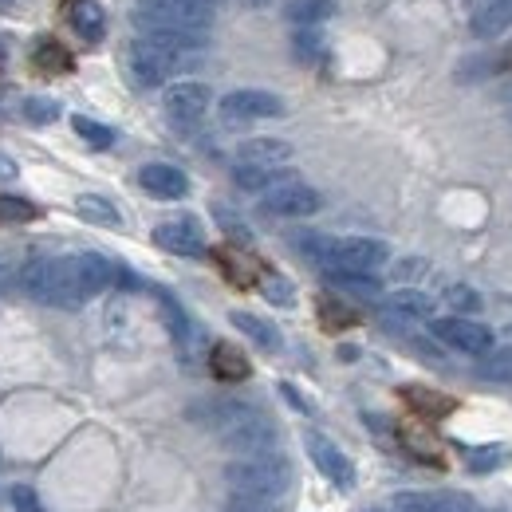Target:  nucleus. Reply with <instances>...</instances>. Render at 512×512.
Segmentation results:
<instances>
[{
    "label": "nucleus",
    "mask_w": 512,
    "mask_h": 512,
    "mask_svg": "<svg viewBox=\"0 0 512 512\" xmlns=\"http://www.w3.org/2000/svg\"><path fill=\"white\" fill-rule=\"evenodd\" d=\"M32 64L40 67L44 75H64V71L75 67V60H71V52H67L64 44H56V40H40V44L32 48Z\"/></svg>",
    "instance_id": "obj_27"
},
{
    "label": "nucleus",
    "mask_w": 512,
    "mask_h": 512,
    "mask_svg": "<svg viewBox=\"0 0 512 512\" xmlns=\"http://www.w3.org/2000/svg\"><path fill=\"white\" fill-rule=\"evenodd\" d=\"M217 264H221V272L233 280V284H253L256 280V260H249V256L241 253V249H217Z\"/></svg>",
    "instance_id": "obj_31"
},
{
    "label": "nucleus",
    "mask_w": 512,
    "mask_h": 512,
    "mask_svg": "<svg viewBox=\"0 0 512 512\" xmlns=\"http://www.w3.org/2000/svg\"><path fill=\"white\" fill-rule=\"evenodd\" d=\"M8 4H12V0H0V8H8Z\"/></svg>",
    "instance_id": "obj_49"
},
{
    "label": "nucleus",
    "mask_w": 512,
    "mask_h": 512,
    "mask_svg": "<svg viewBox=\"0 0 512 512\" xmlns=\"http://www.w3.org/2000/svg\"><path fill=\"white\" fill-rule=\"evenodd\" d=\"M477 375L485 383H505L512 386V351L509 347H497V351H485L481 363H477Z\"/></svg>",
    "instance_id": "obj_32"
},
{
    "label": "nucleus",
    "mask_w": 512,
    "mask_h": 512,
    "mask_svg": "<svg viewBox=\"0 0 512 512\" xmlns=\"http://www.w3.org/2000/svg\"><path fill=\"white\" fill-rule=\"evenodd\" d=\"M320 323L327 327V331H339V327H351V323H359V316H355L347 304H339V300L323 296V300H320Z\"/></svg>",
    "instance_id": "obj_38"
},
{
    "label": "nucleus",
    "mask_w": 512,
    "mask_h": 512,
    "mask_svg": "<svg viewBox=\"0 0 512 512\" xmlns=\"http://www.w3.org/2000/svg\"><path fill=\"white\" fill-rule=\"evenodd\" d=\"M20 174V166H16V158L12 154H0V182H12Z\"/></svg>",
    "instance_id": "obj_47"
},
{
    "label": "nucleus",
    "mask_w": 512,
    "mask_h": 512,
    "mask_svg": "<svg viewBox=\"0 0 512 512\" xmlns=\"http://www.w3.org/2000/svg\"><path fill=\"white\" fill-rule=\"evenodd\" d=\"M398 442H402L406 453H414L418 461L442 465V449H438V442H434L426 430H418V426H402V430H398Z\"/></svg>",
    "instance_id": "obj_29"
},
{
    "label": "nucleus",
    "mask_w": 512,
    "mask_h": 512,
    "mask_svg": "<svg viewBox=\"0 0 512 512\" xmlns=\"http://www.w3.org/2000/svg\"><path fill=\"white\" fill-rule=\"evenodd\" d=\"M260 292H264V300L276 304V308H292V304H296V284H292L288 276H280V272H264V276H260Z\"/></svg>",
    "instance_id": "obj_33"
},
{
    "label": "nucleus",
    "mask_w": 512,
    "mask_h": 512,
    "mask_svg": "<svg viewBox=\"0 0 512 512\" xmlns=\"http://www.w3.org/2000/svg\"><path fill=\"white\" fill-rule=\"evenodd\" d=\"M509 99H512V91H509Z\"/></svg>",
    "instance_id": "obj_53"
},
{
    "label": "nucleus",
    "mask_w": 512,
    "mask_h": 512,
    "mask_svg": "<svg viewBox=\"0 0 512 512\" xmlns=\"http://www.w3.org/2000/svg\"><path fill=\"white\" fill-rule=\"evenodd\" d=\"M418 272H426V260H402V264L394 268L398 280H402V276H418Z\"/></svg>",
    "instance_id": "obj_46"
},
{
    "label": "nucleus",
    "mask_w": 512,
    "mask_h": 512,
    "mask_svg": "<svg viewBox=\"0 0 512 512\" xmlns=\"http://www.w3.org/2000/svg\"><path fill=\"white\" fill-rule=\"evenodd\" d=\"M284 16H288L296 28H316V24L335 16V0H292V4L284 8Z\"/></svg>",
    "instance_id": "obj_26"
},
{
    "label": "nucleus",
    "mask_w": 512,
    "mask_h": 512,
    "mask_svg": "<svg viewBox=\"0 0 512 512\" xmlns=\"http://www.w3.org/2000/svg\"><path fill=\"white\" fill-rule=\"evenodd\" d=\"M280 394H284V398H288V402H292L300 414H316V406H312V402H308V398H304V394H300L292 383H280Z\"/></svg>",
    "instance_id": "obj_45"
},
{
    "label": "nucleus",
    "mask_w": 512,
    "mask_h": 512,
    "mask_svg": "<svg viewBox=\"0 0 512 512\" xmlns=\"http://www.w3.org/2000/svg\"><path fill=\"white\" fill-rule=\"evenodd\" d=\"M280 115H284V99L272 95V91L245 87V91H229L221 99V119L225 123H256V119H280Z\"/></svg>",
    "instance_id": "obj_10"
},
{
    "label": "nucleus",
    "mask_w": 512,
    "mask_h": 512,
    "mask_svg": "<svg viewBox=\"0 0 512 512\" xmlns=\"http://www.w3.org/2000/svg\"><path fill=\"white\" fill-rule=\"evenodd\" d=\"M509 28H512V0H485V4H477L473 20H469V32L477 40H497Z\"/></svg>",
    "instance_id": "obj_17"
},
{
    "label": "nucleus",
    "mask_w": 512,
    "mask_h": 512,
    "mask_svg": "<svg viewBox=\"0 0 512 512\" xmlns=\"http://www.w3.org/2000/svg\"><path fill=\"white\" fill-rule=\"evenodd\" d=\"M154 296H158V304H162V316H166V327H170L174 343H178V347H190L193 323H190V316L182 312V304H178L170 292H158V288H154Z\"/></svg>",
    "instance_id": "obj_28"
},
{
    "label": "nucleus",
    "mask_w": 512,
    "mask_h": 512,
    "mask_svg": "<svg viewBox=\"0 0 512 512\" xmlns=\"http://www.w3.org/2000/svg\"><path fill=\"white\" fill-rule=\"evenodd\" d=\"M190 60L193 56H182V52H174V48L150 40V36H138L123 48V71H127L130 87H138V91L162 87L174 71H182Z\"/></svg>",
    "instance_id": "obj_4"
},
{
    "label": "nucleus",
    "mask_w": 512,
    "mask_h": 512,
    "mask_svg": "<svg viewBox=\"0 0 512 512\" xmlns=\"http://www.w3.org/2000/svg\"><path fill=\"white\" fill-rule=\"evenodd\" d=\"M383 308L398 320H434V300L414 292V288H398L383 300Z\"/></svg>",
    "instance_id": "obj_21"
},
{
    "label": "nucleus",
    "mask_w": 512,
    "mask_h": 512,
    "mask_svg": "<svg viewBox=\"0 0 512 512\" xmlns=\"http://www.w3.org/2000/svg\"><path fill=\"white\" fill-rule=\"evenodd\" d=\"M190 418L197 426H205L217 442L233 453H268L280 442L276 422L256 410L253 402H237V398H213V402H197L190 406Z\"/></svg>",
    "instance_id": "obj_1"
},
{
    "label": "nucleus",
    "mask_w": 512,
    "mask_h": 512,
    "mask_svg": "<svg viewBox=\"0 0 512 512\" xmlns=\"http://www.w3.org/2000/svg\"><path fill=\"white\" fill-rule=\"evenodd\" d=\"M390 260V245L379 237H343L331 241V256L323 268H355V272H379Z\"/></svg>",
    "instance_id": "obj_8"
},
{
    "label": "nucleus",
    "mask_w": 512,
    "mask_h": 512,
    "mask_svg": "<svg viewBox=\"0 0 512 512\" xmlns=\"http://www.w3.org/2000/svg\"><path fill=\"white\" fill-rule=\"evenodd\" d=\"M434 512H481L465 493H434Z\"/></svg>",
    "instance_id": "obj_41"
},
{
    "label": "nucleus",
    "mask_w": 512,
    "mask_h": 512,
    "mask_svg": "<svg viewBox=\"0 0 512 512\" xmlns=\"http://www.w3.org/2000/svg\"><path fill=\"white\" fill-rule=\"evenodd\" d=\"M71 130L87 142V146H95V150H107L111 142H115V130L107 127V123H95V119H87V115H75L71 119Z\"/></svg>",
    "instance_id": "obj_35"
},
{
    "label": "nucleus",
    "mask_w": 512,
    "mask_h": 512,
    "mask_svg": "<svg viewBox=\"0 0 512 512\" xmlns=\"http://www.w3.org/2000/svg\"><path fill=\"white\" fill-rule=\"evenodd\" d=\"M8 501H12L16 512H48L44 501L36 497V489H28V485H12V489H8Z\"/></svg>",
    "instance_id": "obj_40"
},
{
    "label": "nucleus",
    "mask_w": 512,
    "mask_h": 512,
    "mask_svg": "<svg viewBox=\"0 0 512 512\" xmlns=\"http://www.w3.org/2000/svg\"><path fill=\"white\" fill-rule=\"evenodd\" d=\"M213 221L221 225V233H225L233 245H241V249H249V245H253V229L245 225V217H241L237 209H229V205H221V201H217V205H213Z\"/></svg>",
    "instance_id": "obj_30"
},
{
    "label": "nucleus",
    "mask_w": 512,
    "mask_h": 512,
    "mask_svg": "<svg viewBox=\"0 0 512 512\" xmlns=\"http://www.w3.org/2000/svg\"><path fill=\"white\" fill-rule=\"evenodd\" d=\"M394 512H434V497H426V493H398L394 497Z\"/></svg>",
    "instance_id": "obj_43"
},
{
    "label": "nucleus",
    "mask_w": 512,
    "mask_h": 512,
    "mask_svg": "<svg viewBox=\"0 0 512 512\" xmlns=\"http://www.w3.org/2000/svg\"><path fill=\"white\" fill-rule=\"evenodd\" d=\"M75 213H79L83 221H91V225H103V229H119V225H123V213L115 209V201H107V197H99V193L75 197Z\"/></svg>",
    "instance_id": "obj_23"
},
{
    "label": "nucleus",
    "mask_w": 512,
    "mask_h": 512,
    "mask_svg": "<svg viewBox=\"0 0 512 512\" xmlns=\"http://www.w3.org/2000/svg\"><path fill=\"white\" fill-rule=\"evenodd\" d=\"M304 446H308V457L316 461V469H320L335 489H351V485H355V465H351V457L335 446L331 438H323V434L312 430V434L304 438Z\"/></svg>",
    "instance_id": "obj_11"
},
{
    "label": "nucleus",
    "mask_w": 512,
    "mask_h": 512,
    "mask_svg": "<svg viewBox=\"0 0 512 512\" xmlns=\"http://www.w3.org/2000/svg\"><path fill=\"white\" fill-rule=\"evenodd\" d=\"M320 48H323V40L316 28H300V32H296V56H300V60H316Z\"/></svg>",
    "instance_id": "obj_42"
},
{
    "label": "nucleus",
    "mask_w": 512,
    "mask_h": 512,
    "mask_svg": "<svg viewBox=\"0 0 512 512\" xmlns=\"http://www.w3.org/2000/svg\"><path fill=\"white\" fill-rule=\"evenodd\" d=\"M398 394H402V402H406L410 410H418L422 418H449V414L457 410V402H453L449 394L430 390V386H402Z\"/></svg>",
    "instance_id": "obj_20"
},
{
    "label": "nucleus",
    "mask_w": 512,
    "mask_h": 512,
    "mask_svg": "<svg viewBox=\"0 0 512 512\" xmlns=\"http://www.w3.org/2000/svg\"><path fill=\"white\" fill-rule=\"evenodd\" d=\"M154 245L174 256H205V237L201 225L193 217H178V221H162L154 229Z\"/></svg>",
    "instance_id": "obj_13"
},
{
    "label": "nucleus",
    "mask_w": 512,
    "mask_h": 512,
    "mask_svg": "<svg viewBox=\"0 0 512 512\" xmlns=\"http://www.w3.org/2000/svg\"><path fill=\"white\" fill-rule=\"evenodd\" d=\"M221 0H134V24L154 28H209Z\"/></svg>",
    "instance_id": "obj_5"
},
{
    "label": "nucleus",
    "mask_w": 512,
    "mask_h": 512,
    "mask_svg": "<svg viewBox=\"0 0 512 512\" xmlns=\"http://www.w3.org/2000/svg\"><path fill=\"white\" fill-rule=\"evenodd\" d=\"M245 4H264V0H245Z\"/></svg>",
    "instance_id": "obj_50"
},
{
    "label": "nucleus",
    "mask_w": 512,
    "mask_h": 512,
    "mask_svg": "<svg viewBox=\"0 0 512 512\" xmlns=\"http://www.w3.org/2000/svg\"><path fill=\"white\" fill-rule=\"evenodd\" d=\"M8 284H12V260L0 253V292H4Z\"/></svg>",
    "instance_id": "obj_48"
},
{
    "label": "nucleus",
    "mask_w": 512,
    "mask_h": 512,
    "mask_svg": "<svg viewBox=\"0 0 512 512\" xmlns=\"http://www.w3.org/2000/svg\"><path fill=\"white\" fill-rule=\"evenodd\" d=\"M20 288L28 300L44 304V308H79L83 296H79V284H75V272H71V256H36L20 268Z\"/></svg>",
    "instance_id": "obj_3"
},
{
    "label": "nucleus",
    "mask_w": 512,
    "mask_h": 512,
    "mask_svg": "<svg viewBox=\"0 0 512 512\" xmlns=\"http://www.w3.org/2000/svg\"><path fill=\"white\" fill-rule=\"evenodd\" d=\"M237 162H245V166H288L292 162V142H284V138H245L237 146Z\"/></svg>",
    "instance_id": "obj_16"
},
{
    "label": "nucleus",
    "mask_w": 512,
    "mask_h": 512,
    "mask_svg": "<svg viewBox=\"0 0 512 512\" xmlns=\"http://www.w3.org/2000/svg\"><path fill=\"white\" fill-rule=\"evenodd\" d=\"M233 182H237L241 190L264 193V190H272V186H280V182H292V170H288V166H245V162H237Z\"/></svg>",
    "instance_id": "obj_22"
},
{
    "label": "nucleus",
    "mask_w": 512,
    "mask_h": 512,
    "mask_svg": "<svg viewBox=\"0 0 512 512\" xmlns=\"http://www.w3.org/2000/svg\"><path fill=\"white\" fill-rule=\"evenodd\" d=\"M225 485L233 497H256V501H276L292 489V461L276 449L268 453H245L225 465Z\"/></svg>",
    "instance_id": "obj_2"
},
{
    "label": "nucleus",
    "mask_w": 512,
    "mask_h": 512,
    "mask_svg": "<svg viewBox=\"0 0 512 512\" xmlns=\"http://www.w3.org/2000/svg\"><path fill=\"white\" fill-rule=\"evenodd\" d=\"M36 217H40V205H32L28 197H12V193L0 197V225H28Z\"/></svg>",
    "instance_id": "obj_34"
},
{
    "label": "nucleus",
    "mask_w": 512,
    "mask_h": 512,
    "mask_svg": "<svg viewBox=\"0 0 512 512\" xmlns=\"http://www.w3.org/2000/svg\"><path fill=\"white\" fill-rule=\"evenodd\" d=\"M24 119L36 123V127H52L60 119V103L48 99V95H28L24 99Z\"/></svg>",
    "instance_id": "obj_36"
},
{
    "label": "nucleus",
    "mask_w": 512,
    "mask_h": 512,
    "mask_svg": "<svg viewBox=\"0 0 512 512\" xmlns=\"http://www.w3.org/2000/svg\"><path fill=\"white\" fill-rule=\"evenodd\" d=\"M430 331H434V339H442L446 347L461 351V355H473V359H481L485 351H493V331L481 327L477 320H469V316L430 320Z\"/></svg>",
    "instance_id": "obj_9"
},
{
    "label": "nucleus",
    "mask_w": 512,
    "mask_h": 512,
    "mask_svg": "<svg viewBox=\"0 0 512 512\" xmlns=\"http://www.w3.org/2000/svg\"><path fill=\"white\" fill-rule=\"evenodd\" d=\"M446 304L453 312H461V316H473V312H481V296H477V288H469V284H449L446 288Z\"/></svg>",
    "instance_id": "obj_39"
},
{
    "label": "nucleus",
    "mask_w": 512,
    "mask_h": 512,
    "mask_svg": "<svg viewBox=\"0 0 512 512\" xmlns=\"http://www.w3.org/2000/svg\"><path fill=\"white\" fill-rule=\"evenodd\" d=\"M229 323H233L237 331H245L260 351H280V343H284V339H280V331H276L268 320L253 316V312H229Z\"/></svg>",
    "instance_id": "obj_24"
},
{
    "label": "nucleus",
    "mask_w": 512,
    "mask_h": 512,
    "mask_svg": "<svg viewBox=\"0 0 512 512\" xmlns=\"http://www.w3.org/2000/svg\"><path fill=\"white\" fill-rule=\"evenodd\" d=\"M64 16H67V24L75 28V36L87 40V44H99V40L107 36V12H103V4H95V0H67Z\"/></svg>",
    "instance_id": "obj_15"
},
{
    "label": "nucleus",
    "mask_w": 512,
    "mask_h": 512,
    "mask_svg": "<svg viewBox=\"0 0 512 512\" xmlns=\"http://www.w3.org/2000/svg\"><path fill=\"white\" fill-rule=\"evenodd\" d=\"M323 280H327L331 288H339V292L355 296V300H379V292H383V284H379V276H375V272H355V268H323Z\"/></svg>",
    "instance_id": "obj_18"
},
{
    "label": "nucleus",
    "mask_w": 512,
    "mask_h": 512,
    "mask_svg": "<svg viewBox=\"0 0 512 512\" xmlns=\"http://www.w3.org/2000/svg\"><path fill=\"white\" fill-rule=\"evenodd\" d=\"M292 245L308 256L312 264H320V268L327 264V256H331V237H323V233H296Z\"/></svg>",
    "instance_id": "obj_37"
},
{
    "label": "nucleus",
    "mask_w": 512,
    "mask_h": 512,
    "mask_svg": "<svg viewBox=\"0 0 512 512\" xmlns=\"http://www.w3.org/2000/svg\"><path fill=\"white\" fill-rule=\"evenodd\" d=\"M209 371H213L217 379H225V383H241V379L253 375V363L245 359L241 347H233V343H213V351H209Z\"/></svg>",
    "instance_id": "obj_19"
},
{
    "label": "nucleus",
    "mask_w": 512,
    "mask_h": 512,
    "mask_svg": "<svg viewBox=\"0 0 512 512\" xmlns=\"http://www.w3.org/2000/svg\"><path fill=\"white\" fill-rule=\"evenodd\" d=\"M209 103H213V91H209L205 83H197V79H182V83L166 87V95H162L166 119L182 130L197 127V123L209 115Z\"/></svg>",
    "instance_id": "obj_6"
},
{
    "label": "nucleus",
    "mask_w": 512,
    "mask_h": 512,
    "mask_svg": "<svg viewBox=\"0 0 512 512\" xmlns=\"http://www.w3.org/2000/svg\"><path fill=\"white\" fill-rule=\"evenodd\" d=\"M115 268H119V264H111L107 256H99V253H75L71 256V272H75V284H79L83 304H87V300H95L99 292H107V288L115 284Z\"/></svg>",
    "instance_id": "obj_12"
},
{
    "label": "nucleus",
    "mask_w": 512,
    "mask_h": 512,
    "mask_svg": "<svg viewBox=\"0 0 512 512\" xmlns=\"http://www.w3.org/2000/svg\"><path fill=\"white\" fill-rule=\"evenodd\" d=\"M509 339H512V327H509Z\"/></svg>",
    "instance_id": "obj_51"
},
{
    "label": "nucleus",
    "mask_w": 512,
    "mask_h": 512,
    "mask_svg": "<svg viewBox=\"0 0 512 512\" xmlns=\"http://www.w3.org/2000/svg\"><path fill=\"white\" fill-rule=\"evenodd\" d=\"M138 186L150 193V197H162V201H182L190 193V178L170 166V162H150L138 170Z\"/></svg>",
    "instance_id": "obj_14"
},
{
    "label": "nucleus",
    "mask_w": 512,
    "mask_h": 512,
    "mask_svg": "<svg viewBox=\"0 0 512 512\" xmlns=\"http://www.w3.org/2000/svg\"><path fill=\"white\" fill-rule=\"evenodd\" d=\"M461 457L473 473H497L512 461L509 446H461Z\"/></svg>",
    "instance_id": "obj_25"
},
{
    "label": "nucleus",
    "mask_w": 512,
    "mask_h": 512,
    "mask_svg": "<svg viewBox=\"0 0 512 512\" xmlns=\"http://www.w3.org/2000/svg\"><path fill=\"white\" fill-rule=\"evenodd\" d=\"M323 209V197L320 190H312L308 182L292 178V182H280L272 190L260 193V213L268 217H312Z\"/></svg>",
    "instance_id": "obj_7"
},
{
    "label": "nucleus",
    "mask_w": 512,
    "mask_h": 512,
    "mask_svg": "<svg viewBox=\"0 0 512 512\" xmlns=\"http://www.w3.org/2000/svg\"><path fill=\"white\" fill-rule=\"evenodd\" d=\"M225 512H276L272 509V501H256V497H237V501H229Z\"/></svg>",
    "instance_id": "obj_44"
},
{
    "label": "nucleus",
    "mask_w": 512,
    "mask_h": 512,
    "mask_svg": "<svg viewBox=\"0 0 512 512\" xmlns=\"http://www.w3.org/2000/svg\"><path fill=\"white\" fill-rule=\"evenodd\" d=\"M497 512H509V509H497Z\"/></svg>",
    "instance_id": "obj_52"
}]
</instances>
